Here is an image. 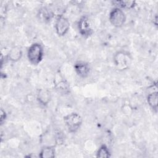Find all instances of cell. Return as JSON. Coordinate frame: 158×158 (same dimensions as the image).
<instances>
[{
	"instance_id": "8992f818",
	"label": "cell",
	"mask_w": 158,
	"mask_h": 158,
	"mask_svg": "<svg viewBox=\"0 0 158 158\" xmlns=\"http://www.w3.org/2000/svg\"><path fill=\"white\" fill-rule=\"evenodd\" d=\"M78 29L81 36L87 38L93 34V29L87 17H81L78 22Z\"/></svg>"
},
{
	"instance_id": "9c48e42d",
	"label": "cell",
	"mask_w": 158,
	"mask_h": 158,
	"mask_svg": "<svg viewBox=\"0 0 158 158\" xmlns=\"http://www.w3.org/2000/svg\"><path fill=\"white\" fill-rule=\"evenodd\" d=\"M51 94L49 90L47 89H41L39 90L37 99L38 102L43 106H46L51 101Z\"/></svg>"
},
{
	"instance_id": "5bb4252c",
	"label": "cell",
	"mask_w": 158,
	"mask_h": 158,
	"mask_svg": "<svg viewBox=\"0 0 158 158\" xmlns=\"http://www.w3.org/2000/svg\"><path fill=\"white\" fill-rule=\"evenodd\" d=\"M56 88L59 92L61 93L67 94L70 92V87L69 84L62 79L60 80L56 83Z\"/></svg>"
},
{
	"instance_id": "30bf717a",
	"label": "cell",
	"mask_w": 158,
	"mask_h": 158,
	"mask_svg": "<svg viewBox=\"0 0 158 158\" xmlns=\"http://www.w3.org/2000/svg\"><path fill=\"white\" fill-rule=\"evenodd\" d=\"M22 51L20 48L18 46H14L9 51L7 58L12 62H17L22 58Z\"/></svg>"
},
{
	"instance_id": "7a4b0ae2",
	"label": "cell",
	"mask_w": 158,
	"mask_h": 158,
	"mask_svg": "<svg viewBox=\"0 0 158 158\" xmlns=\"http://www.w3.org/2000/svg\"><path fill=\"white\" fill-rule=\"evenodd\" d=\"M114 62L119 70L128 69L131 63V57L130 54L123 51H117L114 56Z\"/></svg>"
},
{
	"instance_id": "9a60e30c",
	"label": "cell",
	"mask_w": 158,
	"mask_h": 158,
	"mask_svg": "<svg viewBox=\"0 0 158 158\" xmlns=\"http://www.w3.org/2000/svg\"><path fill=\"white\" fill-rule=\"evenodd\" d=\"M96 156L98 157H101V158H108L110 157V152L107 148V146L105 144H102L99 147L98 149L97 153H96Z\"/></svg>"
},
{
	"instance_id": "8fae6325",
	"label": "cell",
	"mask_w": 158,
	"mask_h": 158,
	"mask_svg": "<svg viewBox=\"0 0 158 158\" xmlns=\"http://www.w3.org/2000/svg\"><path fill=\"white\" fill-rule=\"evenodd\" d=\"M157 99L158 94L157 91H153L148 94L147 96V101L149 107L154 110L155 112L157 111Z\"/></svg>"
},
{
	"instance_id": "52a82bcc",
	"label": "cell",
	"mask_w": 158,
	"mask_h": 158,
	"mask_svg": "<svg viewBox=\"0 0 158 158\" xmlns=\"http://www.w3.org/2000/svg\"><path fill=\"white\" fill-rule=\"evenodd\" d=\"M37 16L40 22L48 23L54 17V13L51 9L47 7H42L39 9Z\"/></svg>"
},
{
	"instance_id": "7c38bea8",
	"label": "cell",
	"mask_w": 158,
	"mask_h": 158,
	"mask_svg": "<svg viewBox=\"0 0 158 158\" xmlns=\"http://www.w3.org/2000/svg\"><path fill=\"white\" fill-rule=\"evenodd\" d=\"M112 4L115 6V7L119 9H131L136 6V2L135 1H114L112 2Z\"/></svg>"
},
{
	"instance_id": "6da1fadb",
	"label": "cell",
	"mask_w": 158,
	"mask_h": 158,
	"mask_svg": "<svg viewBox=\"0 0 158 158\" xmlns=\"http://www.w3.org/2000/svg\"><path fill=\"white\" fill-rule=\"evenodd\" d=\"M44 56L43 48L40 43L32 44L27 51V57L33 65H38L41 62Z\"/></svg>"
},
{
	"instance_id": "4fadbf2b",
	"label": "cell",
	"mask_w": 158,
	"mask_h": 158,
	"mask_svg": "<svg viewBox=\"0 0 158 158\" xmlns=\"http://www.w3.org/2000/svg\"><path fill=\"white\" fill-rule=\"evenodd\" d=\"M55 149L52 146H45L41 150L39 157L41 158H52L55 157Z\"/></svg>"
},
{
	"instance_id": "3957f363",
	"label": "cell",
	"mask_w": 158,
	"mask_h": 158,
	"mask_svg": "<svg viewBox=\"0 0 158 158\" xmlns=\"http://www.w3.org/2000/svg\"><path fill=\"white\" fill-rule=\"evenodd\" d=\"M64 122L69 132L75 133L80 128L83 119L78 114L72 112L64 117Z\"/></svg>"
},
{
	"instance_id": "ba28073f",
	"label": "cell",
	"mask_w": 158,
	"mask_h": 158,
	"mask_svg": "<svg viewBox=\"0 0 158 158\" xmlns=\"http://www.w3.org/2000/svg\"><path fill=\"white\" fill-rule=\"evenodd\" d=\"M74 69L77 74L81 77L86 78L89 73L90 68L89 65L83 61H78L74 64Z\"/></svg>"
},
{
	"instance_id": "5b68a950",
	"label": "cell",
	"mask_w": 158,
	"mask_h": 158,
	"mask_svg": "<svg viewBox=\"0 0 158 158\" xmlns=\"http://www.w3.org/2000/svg\"><path fill=\"white\" fill-rule=\"evenodd\" d=\"M70 28V22L69 20L63 15L57 17L55 22V30L56 33L59 36H63L67 34Z\"/></svg>"
},
{
	"instance_id": "2e32d148",
	"label": "cell",
	"mask_w": 158,
	"mask_h": 158,
	"mask_svg": "<svg viewBox=\"0 0 158 158\" xmlns=\"http://www.w3.org/2000/svg\"><path fill=\"white\" fill-rule=\"evenodd\" d=\"M7 118V114L5 112V110H4L2 109H1V116H0V123L1 125H2Z\"/></svg>"
},
{
	"instance_id": "277c9868",
	"label": "cell",
	"mask_w": 158,
	"mask_h": 158,
	"mask_svg": "<svg viewBox=\"0 0 158 158\" xmlns=\"http://www.w3.org/2000/svg\"><path fill=\"white\" fill-rule=\"evenodd\" d=\"M109 19L114 27H121L126 21V15L122 9L115 7L110 12Z\"/></svg>"
}]
</instances>
